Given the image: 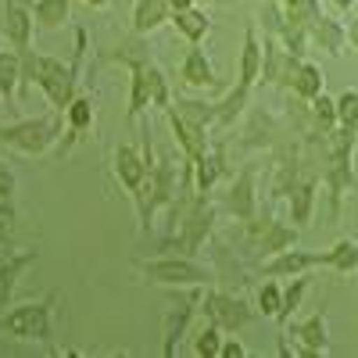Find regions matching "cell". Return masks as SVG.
Wrapping results in <instances>:
<instances>
[{"instance_id":"obj_6","label":"cell","mask_w":358,"mask_h":358,"mask_svg":"<svg viewBox=\"0 0 358 358\" xmlns=\"http://www.w3.org/2000/svg\"><path fill=\"white\" fill-rule=\"evenodd\" d=\"M201 312H204L208 322H215L222 334H236V330H244V326L255 322V308L241 294H229V290H204L201 294Z\"/></svg>"},{"instance_id":"obj_42","label":"cell","mask_w":358,"mask_h":358,"mask_svg":"<svg viewBox=\"0 0 358 358\" xmlns=\"http://www.w3.org/2000/svg\"><path fill=\"white\" fill-rule=\"evenodd\" d=\"M248 355V348L236 341V337H222V351H219V358H244Z\"/></svg>"},{"instance_id":"obj_20","label":"cell","mask_w":358,"mask_h":358,"mask_svg":"<svg viewBox=\"0 0 358 358\" xmlns=\"http://www.w3.org/2000/svg\"><path fill=\"white\" fill-rule=\"evenodd\" d=\"M308 43H315V47H322L326 54L341 57L344 47H348V25H344L341 18H334V15L322 11V15L308 25Z\"/></svg>"},{"instance_id":"obj_13","label":"cell","mask_w":358,"mask_h":358,"mask_svg":"<svg viewBox=\"0 0 358 358\" xmlns=\"http://www.w3.org/2000/svg\"><path fill=\"white\" fill-rule=\"evenodd\" d=\"M179 79H183V86L190 90H226L229 83L215 72L212 57H208V50L201 43H190V50L183 54V62H179Z\"/></svg>"},{"instance_id":"obj_25","label":"cell","mask_w":358,"mask_h":358,"mask_svg":"<svg viewBox=\"0 0 358 358\" xmlns=\"http://www.w3.org/2000/svg\"><path fill=\"white\" fill-rule=\"evenodd\" d=\"M22 90V57L11 47H0V101H18Z\"/></svg>"},{"instance_id":"obj_5","label":"cell","mask_w":358,"mask_h":358,"mask_svg":"<svg viewBox=\"0 0 358 358\" xmlns=\"http://www.w3.org/2000/svg\"><path fill=\"white\" fill-rule=\"evenodd\" d=\"M176 187H179V183H176V165H172V162H158V165L151 169V176L143 179V187L133 194L136 215H140V229H151L155 212H158V208H165V204H172Z\"/></svg>"},{"instance_id":"obj_34","label":"cell","mask_w":358,"mask_h":358,"mask_svg":"<svg viewBox=\"0 0 358 358\" xmlns=\"http://www.w3.org/2000/svg\"><path fill=\"white\" fill-rule=\"evenodd\" d=\"M305 294H308V273L294 276V283L283 287V301H280V312H276V322L280 326H287L294 319V312L301 308V301H305Z\"/></svg>"},{"instance_id":"obj_18","label":"cell","mask_w":358,"mask_h":358,"mask_svg":"<svg viewBox=\"0 0 358 358\" xmlns=\"http://www.w3.org/2000/svg\"><path fill=\"white\" fill-rule=\"evenodd\" d=\"M262 79V36H258V22L244 29V43H241V62H236V83L255 90Z\"/></svg>"},{"instance_id":"obj_16","label":"cell","mask_w":358,"mask_h":358,"mask_svg":"<svg viewBox=\"0 0 358 358\" xmlns=\"http://www.w3.org/2000/svg\"><path fill=\"white\" fill-rule=\"evenodd\" d=\"M165 118H169L172 136H176V143H179V151H183V158H187V162H197V158L208 151V143H212L208 129L197 126V122H190V118H183V115L176 111V104L165 108Z\"/></svg>"},{"instance_id":"obj_26","label":"cell","mask_w":358,"mask_h":358,"mask_svg":"<svg viewBox=\"0 0 358 358\" xmlns=\"http://www.w3.org/2000/svg\"><path fill=\"white\" fill-rule=\"evenodd\" d=\"M326 90V76H322V69L315 65V62H305L301 57V65H297V76H294V83H290V94L297 97V101H312L315 94H322Z\"/></svg>"},{"instance_id":"obj_31","label":"cell","mask_w":358,"mask_h":358,"mask_svg":"<svg viewBox=\"0 0 358 358\" xmlns=\"http://www.w3.org/2000/svg\"><path fill=\"white\" fill-rule=\"evenodd\" d=\"M248 101H251V90H248V86H241V83L226 86V97L215 101V104H219V126H233L236 118L248 111Z\"/></svg>"},{"instance_id":"obj_47","label":"cell","mask_w":358,"mask_h":358,"mask_svg":"<svg viewBox=\"0 0 358 358\" xmlns=\"http://www.w3.org/2000/svg\"><path fill=\"white\" fill-rule=\"evenodd\" d=\"M204 4H222V8H229L233 0H204Z\"/></svg>"},{"instance_id":"obj_44","label":"cell","mask_w":358,"mask_h":358,"mask_svg":"<svg viewBox=\"0 0 358 358\" xmlns=\"http://www.w3.org/2000/svg\"><path fill=\"white\" fill-rule=\"evenodd\" d=\"M194 4H197V0H169L172 11H183V8H194Z\"/></svg>"},{"instance_id":"obj_21","label":"cell","mask_w":358,"mask_h":358,"mask_svg":"<svg viewBox=\"0 0 358 358\" xmlns=\"http://www.w3.org/2000/svg\"><path fill=\"white\" fill-rule=\"evenodd\" d=\"M315 197H319V176H301L290 187V222L297 229H305L315 212Z\"/></svg>"},{"instance_id":"obj_2","label":"cell","mask_w":358,"mask_h":358,"mask_svg":"<svg viewBox=\"0 0 358 358\" xmlns=\"http://www.w3.org/2000/svg\"><path fill=\"white\" fill-rule=\"evenodd\" d=\"M54 305H57V294H43L40 301H25L11 312L0 315V334L18 337V341H36L47 344L50 351H62L54 344Z\"/></svg>"},{"instance_id":"obj_9","label":"cell","mask_w":358,"mask_h":358,"mask_svg":"<svg viewBox=\"0 0 358 358\" xmlns=\"http://www.w3.org/2000/svg\"><path fill=\"white\" fill-rule=\"evenodd\" d=\"M151 62H155L151 40L140 36V33H129V36H122V43L97 50V54H94V65H90V72H101V69H108V65H122V69L129 72V69L151 65Z\"/></svg>"},{"instance_id":"obj_24","label":"cell","mask_w":358,"mask_h":358,"mask_svg":"<svg viewBox=\"0 0 358 358\" xmlns=\"http://www.w3.org/2000/svg\"><path fill=\"white\" fill-rule=\"evenodd\" d=\"M172 25L187 43H204V36L212 33V18H208V11L197 8V4L183 8V11H172Z\"/></svg>"},{"instance_id":"obj_39","label":"cell","mask_w":358,"mask_h":358,"mask_svg":"<svg viewBox=\"0 0 358 358\" xmlns=\"http://www.w3.org/2000/svg\"><path fill=\"white\" fill-rule=\"evenodd\" d=\"M280 301H283V287H280V283H273V280L265 276V283L258 287V312H262V315H268V319H276Z\"/></svg>"},{"instance_id":"obj_3","label":"cell","mask_w":358,"mask_h":358,"mask_svg":"<svg viewBox=\"0 0 358 358\" xmlns=\"http://www.w3.org/2000/svg\"><path fill=\"white\" fill-rule=\"evenodd\" d=\"M215 219H219V204L208 197V194L197 190L194 201L187 204V212L179 215V222L172 226L176 233L162 241V251L179 248L183 255H197L208 241H212V226H215Z\"/></svg>"},{"instance_id":"obj_4","label":"cell","mask_w":358,"mask_h":358,"mask_svg":"<svg viewBox=\"0 0 358 358\" xmlns=\"http://www.w3.org/2000/svg\"><path fill=\"white\" fill-rule=\"evenodd\" d=\"M140 276L155 287H208L215 273L208 265L194 262V255H162V258H140Z\"/></svg>"},{"instance_id":"obj_40","label":"cell","mask_w":358,"mask_h":358,"mask_svg":"<svg viewBox=\"0 0 358 358\" xmlns=\"http://www.w3.org/2000/svg\"><path fill=\"white\" fill-rule=\"evenodd\" d=\"M15 190H18V179H15L11 165L0 162V201H15Z\"/></svg>"},{"instance_id":"obj_19","label":"cell","mask_w":358,"mask_h":358,"mask_svg":"<svg viewBox=\"0 0 358 358\" xmlns=\"http://www.w3.org/2000/svg\"><path fill=\"white\" fill-rule=\"evenodd\" d=\"M94 118H97V104H94V97H90V94H76L72 104L65 108V126H69V143L62 147L65 155L72 151L79 140H86V133L94 129Z\"/></svg>"},{"instance_id":"obj_12","label":"cell","mask_w":358,"mask_h":358,"mask_svg":"<svg viewBox=\"0 0 358 358\" xmlns=\"http://www.w3.org/2000/svg\"><path fill=\"white\" fill-rule=\"evenodd\" d=\"M33 4L29 0H0V36L15 50L33 47Z\"/></svg>"},{"instance_id":"obj_37","label":"cell","mask_w":358,"mask_h":358,"mask_svg":"<svg viewBox=\"0 0 358 358\" xmlns=\"http://www.w3.org/2000/svg\"><path fill=\"white\" fill-rule=\"evenodd\" d=\"M337 126L358 133V90H344L337 97Z\"/></svg>"},{"instance_id":"obj_7","label":"cell","mask_w":358,"mask_h":358,"mask_svg":"<svg viewBox=\"0 0 358 358\" xmlns=\"http://www.w3.org/2000/svg\"><path fill=\"white\" fill-rule=\"evenodd\" d=\"M151 169H155L151 129H143L140 147H136V143H118V147H115V176H118V183H122V190H126L129 197L143 187V179L151 176Z\"/></svg>"},{"instance_id":"obj_28","label":"cell","mask_w":358,"mask_h":358,"mask_svg":"<svg viewBox=\"0 0 358 358\" xmlns=\"http://www.w3.org/2000/svg\"><path fill=\"white\" fill-rule=\"evenodd\" d=\"M72 18V0H33L36 29H62Z\"/></svg>"},{"instance_id":"obj_11","label":"cell","mask_w":358,"mask_h":358,"mask_svg":"<svg viewBox=\"0 0 358 358\" xmlns=\"http://www.w3.org/2000/svg\"><path fill=\"white\" fill-rule=\"evenodd\" d=\"M297 65H301V57L290 54L276 36H262V79L258 83H265V86H287L290 90V83L297 76Z\"/></svg>"},{"instance_id":"obj_41","label":"cell","mask_w":358,"mask_h":358,"mask_svg":"<svg viewBox=\"0 0 358 358\" xmlns=\"http://www.w3.org/2000/svg\"><path fill=\"white\" fill-rule=\"evenodd\" d=\"M15 229V204L11 201H0V241H8Z\"/></svg>"},{"instance_id":"obj_38","label":"cell","mask_w":358,"mask_h":358,"mask_svg":"<svg viewBox=\"0 0 358 358\" xmlns=\"http://www.w3.org/2000/svg\"><path fill=\"white\" fill-rule=\"evenodd\" d=\"M219 351H222V330L215 322H208L194 341V355L197 358H219Z\"/></svg>"},{"instance_id":"obj_27","label":"cell","mask_w":358,"mask_h":358,"mask_svg":"<svg viewBox=\"0 0 358 358\" xmlns=\"http://www.w3.org/2000/svg\"><path fill=\"white\" fill-rule=\"evenodd\" d=\"M297 244V226H287V222H268L265 229H262V236H258V251L268 258V255H280V251H287V248H294Z\"/></svg>"},{"instance_id":"obj_35","label":"cell","mask_w":358,"mask_h":358,"mask_svg":"<svg viewBox=\"0 0 358 358\" xmlns=\"http://www.w3.org/2000/svg\"><path fill=\"white\" fill-rule=\"evenodd\" d=\"M283 25H287V8L280 4V0H265V4L258 8V29L265 36H283Z\"/></svg>"},{"instance_id":"obj_8","label":"cell","mask_w":358,"mask_h":358,"mask_svg":"<svg viewBox=\"0 0 358 358\" xmlns=\"http://www.w3.org/2000/svg\"><path fill=\"white\" fill-rule=\"evenodd\" d=\"M201 287H190V294H183V301L172 305L165 315H162V355L165 358H176L179 355V344H183L187 330H190V319L201 312Z\"/></svg>"},{"instance_id":"obj_30","label":"cell","mask_w":358,"mask_h":358,"mask_svg":"<svg viewBox=\"0 0 358 358\" xmlns=\"http://www.w3.org/2000/svg\"><path fill=\"white\" fill-rule=\"evenodd\" d=\"M308 122L315 133H334L337 129V97H330L322 90V94H315L308 101Z\"/></svg>"},{"instance_id":"obj_48","label":"cell","mask_w":358,"mask_h":358,"mask_svg":"<svg viewBox=\"0 0 358 358\" xmlns=\"http://www.w3.org/2000/svg\"><path fill=\"white\" fill-rule=\"evenodd\" d=\"M280 4H283V8H294V4H301V0H280Z\"/></svg>"},{"instance_id":"obj_46","label":"cell","mask_w":358,"mask_h":358,"mask_svg":"<svg viewBox=\"0 0 358 358\" xmlns=\"http://www.w3.org/2000/svg\"><path fill=\"white\" fill-rule=\"evenodd\" d=\"M86 4H90V8H108L111 0H86Z\"/></svg>"},{"instance_id":"obj_22","label":"cell","mask_w":358,"mask_h":358,"mask_svg":"<svg viewBox=\"0 0 358 358\" xmlns=\"http://www.w3.org/2000/svg\"><path fill=\"white\" fill-rule=\"evenodd\" d=\"M40 262V251H8L4 255V262H0V308H8V301H11V294H15V287H18V276L25 273L29 265H36Z\"/></svg>"},{"instance_id":"obj_15","label":"cell","mask_w":358,"mask_h":358,"mask_svg":"<svg viewBox=\"0 0 358 358\" xmlns=\"http://www.w3.org/2000/svg\"><path fill=\"white\" fill-rule=\"evenodd\" d=\"M283 330L301 344L305 351H308V358H315V355H326L330 351V322H326V312L319 308V312H312L308 319H301V322H287Z\"/></svg>"},{"instance_id":"obj_29","label":"cell","mask_w":358,"mask_h":358,"mask_svg":"<svg viewBox=\"0 0 358 358\" xmlns=\"http://www.w3.org/2000/svg\"><path fill=\"white\" fill-rule=\"evenodd\" d=\"M322 265L326 268H334V273H341V276H351V273H358V241H337L330 251H322Z\"/></svg>"},{"instance_id":"obj_23","label":"cell","mask_w":358,"mask_h":358,"mask_svg":"<svg viewBox=\"0 0 358 358\" xmlns=\"http://www.w3.org/2000/svg\"><path fill=\"white\" fill-rule=\"evenodd\" d=\"M165 22H172L169 0H136V8H133V33L151 36L155 29H162Z\"/></svg>"},{"instance_id":"obj_36","label":"cell","mask_w":358,"mask_h":358,"mask_svg":"<svg viewBox=\"0 0 358 358\" xmlns=\"http://www.w3.org/2000/svg\"><path fill=\"white\" fill-rule=\"evenodd\" d=\"M147 86H151V108H169L172 104V90H169V79H165V72L151 62L147 65Z\"/></svg>"},{"instance_id":"obj_10","label":"cell","mask_w":358,"mask_h":358,"mask_svg":"<svg viewBox=\"0 0 358 358\" xmlns=\"http://www.w3.org/2000/svg\"><path fill=\"white\" fill-rule=\"evenodd\" d=\"M255 176H258V165L248 162L241 172L229 179V190L222 194V208L236 219V222H251L258 215V194H255Z\"/></svg>"},{"instance_id":"obj_43","label":"cell","mask_w":358,"mask_h":358,"mask_svg":"<svg viewBox=\"0 0 358 358\" xmlns=\"http://www.w3.org/2000/svg\"><path fill=\"white\" fill-rule=\"evenodd\" d=\"M348 43L355 47V54H358V15L351 18V25H348Z\"/></svg>"},{"instance_id":"obj_1","label":"cell","mask_w":358,"mask_h":358,"mask_svg":"<svg viewBox=\"0 0 358 358\" xmlns=\"http://www.w3.org/2000/svg\"><path fill=\"white\" fill-rule=\"evenodd\" d=\"M62 133H65V111L50 108L47 115L18 118V122L0 126V147H15V151H22L29 158H40L62 140Z\"/></svg>"},{"instance_id":"obj_14","label":"cell","mask_w":358,"mask_h":358,"mask_svg":"<svg viewBox=\"0 0 358 358\" xmlns=\"http://www.w3.org/2000/svg\"><path fill=\"white\" fill-rule=\"evenodd\" d=\"M315 265H322V251H301V248H287V251H280V255H268L265 262H262V276H268V280H294V276H301V273H308V268H315Z\"/></svg>"},{"instance_id":"obj_32","label":"cell","mask_w":358,"mask_h":358,"mask_svg":"<svg viewBox=\"0 0 358 358\" xmlns=\"http://www.w3.org/2000/svg\"><path fill=\"white\" fill-rule=\"evenodd\" d=\"M172 104H176V111L183 115V118H190V122H197V126H204V129L219 126V104L190 101V97H172Z\"/></svg>"},{"instance_id":"obj_33","label":"cell","mask_w":358,"mask_h":358,"mask_svg":"<svg viewBox=\"0 0 358 358\" xmlns=\"http://www.w3.org/2000/svg\"><path fill=\"white\" fill-rule=\"evenodd\" d=\"M151 108V86H147V65L129 69V118H140Z\"/></svg>"},{"instance_id":"obj_17","label":"cell","mask_w":358,"mask_h":358,"mask_svg":"<svg viewBox=\"0 0 358 358\" xmlns=\"http://www.w3.org/2000/svg\"><path fill=\"white\" fill-rule=\"evenodd\" d=\"M222 176H229V165H226V143L222 140H212L208 143V151L194 162V183L201 194L215 190V183Z\"/></svg>"},{"instance_id":"obj_45","label":"cell","mask_w":358,"mask_h":358,"mask_svg":"<svg viewBox=\"0 0 358 358\" xmlns=\"http://www.w3.org/2000/svg\"><path fill=\"white\" fill-rule=\"evenodd\" d=\"M330 4H334V8L344 15V11H351V8H355V0H330Z\"/></svg>"}]
</instances>
